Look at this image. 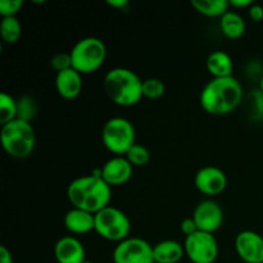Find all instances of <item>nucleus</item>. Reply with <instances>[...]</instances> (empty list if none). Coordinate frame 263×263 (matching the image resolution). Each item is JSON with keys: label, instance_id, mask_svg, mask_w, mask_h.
Segmentation results:
<instances>
[{"label": "nucleus", "instance_id": "f257e3e1", "mask_svg": "<svg viewBox=\"0 0 263 263\" xmlns=\"http://www.w3.org/2000/svg\"><path fill=\"white\" fill-rule=\"evenodd\" d=\"M243 97V87L234 76L212 79L200 92V105L210 115H229L240 105Z\"/></svg>", "mask_w": 263, "mask_h": 263}, {"label": "nucleus", "instance_id": "f03ea898", "mask_svg": "<svg viewBox=\"0 0 263 263\" xmlns=\"http://www.w3.org/2000/svg\"><path fill=\"white\" fill-rule=\"evenodd\" d=\"M67 197L73 208L95 215L109 205L112 187L102 177L87 175L77 177L68 185Z\"/></svg>", "mask_w": 263, "mask_h": 263}, {"label": "nucleus", "instance_id": "7ed1b4c3", "mask_svg": "<svg viewBox=\"0 0 263 263\" xmlns=\"http://www.w3.org/2000/svg\"><path fill=\"white\" fill-rule=\"evenodd\" d=\"M104 91L115 104L131 107L143 98V80L134 71L117 67L104 76Z\"/></svg>", "mask_w": 263, "mask_h": 263}, {"label": "nucleus", "instance_id": "20e7f679", "mask_svg": "<svg viewBox=\"0 0 263 263\" xmlns=\"http://www.w3.org/2000/svg\"><path fill=\"white\" fill-rule=\"evenodd\" d=\"M0 141L8 156L17 159L27 158L35 149V131L30 122L15 118L12 122L2 126Z\"/></svg>", "mask_w": 263, "mask_h": 263}, {"label": "nucleus", "instance_id": "39448f33", "mask_svg": "<svg viewBox=\"0 0 263 263\" xmlns=\"http://www.w3.org/2000/svg\"><path fill=\"white\" fill-rule=\"evenodd\" d=\"M72 68L81 74H89L102 67L107 58L104 41L95 36H89L77 41L69 51Z\"/></svg>", "mask_w": 263, "mask_h": 263}, {"label": "nucleus", "instance_id": "423d86ee", "mask_svg": "<svg viewBox=\"0 0 263 263\" xmlns=\"http://www.w3.org/2000/svg\"><path fill=\"white\" fill-rule=\"evenodd\" d=\"M102 140L105 148L116 156H123L136 144L135 127L123 117H113L102 128Z\"/></svg>", "mask_w": 263, "mask_h": 263}, {"label": "nucleus", "instance_id": "0eeeda50", "mask_svg": "<svg viewBox=\"0 0 263 263\" xmlns=\"http://www.w3.org/2000/svg\"><path fill=\"white\" fill-rule=\"evenodd\" d=\"M94 231L108 241L121 243L130 238L131 223L125 212L113 205H108L104 210L95 213Z\"/></svg>", "mask_w": 263, "mask_h": 263}, {"label": "nucleus", "instance_id": "6e6552de", "mask_svg": "<svg viewBox=\"0 0 263 263\" xmlns=\"http://www.w3.org/2000/svg\"><path fill=\"white\" fill-rule=\"evenodd\" d=\"M185 256L193 263H213L218 257V243L215 235L197 231L184 241Z\"/></svg>", "mask_w": 263, "mask_h": 263}, {"label": "nucleus", "instance_id": "1a4fd4ad", "mask_svg": "<svg viewBox=\"0 0 263 263\" xmlns=\"http://www.w3.org/2000/svg\"><path fill=\"white\" fill-rule=\"evenodd\" d=\"M115 263H154L153 246L141 238H127L113 251Z\"/></svg>", "mask_w": 263, "mask_h": 263}, {"label": "nucleus", "instance_id": "9d476101", "mask_svg": "<svg viewBox=\"0 0 263 263\" xmlns=\"http://www.w3.org/2000/svg\"><path fill=\"white\" fill-rule=\"evenodd\" d=\"M192 217L197 223L198 230L213 234L222 226L223 211L215 200L205 199L195 207Z\"/></svg>", "mask_w": 263, "mask_h": 263}, {"label": "nucleus", "instance_id": "9b49d317", "mask_svg": "<svg viewBox=\"0 0 263 263\" xmlns=\"http://www.w3.org/2000/svg\"><path fill=\"white\" fill-rule=\"evenodd\" d=\"M194 184L202 194L215 197V195L221 194L226 189L228 177H226L225 172L218 167L205 166L195 174Z\"/></svg>", "mask_w": 263, "mask_h": 263}, {"label": "nucleus", "instance_id": "f8f14e48", "mask_svg": "<svg viewBox=\"0 0 263 263\" xmlns=\"http://www.w3.org/2000/svg\"><path fill=\"white\" fill-rule=\"evenodd\" d=\"M235 249L246 263H263V238L256 231L246 230L238 234Z\"/></svg>", "mask_w": 263, "mask_h": 263}, {"label": "nucleus", "instance_id": "ddd939ff", "mask_svg": "<svg viewBox=\"0 0 263 263\" xmlns=\"http://www.w3.org/2000/svg\"><path fill=\"white\" fill-rule=\"evenodd\" d=\"M134 167L127 158L123 156H116L110 158L102 167V179L112 186H120L126 184L133 176Z\"/></svg>", "mask_w": 263, "mask_h": 263}, {"label": "nucleus", "instance_id": "4468645a", "mask_svg": "<svg viewBox=\"0 0 263 263\" xmlns=\"http://www.w3.org/2000/svg\"><path fill=\"white\" fill-rule=\"evenodd\" d=\"M54 256L58 263H82L86 261V251L74 236H63L54 247Z\"/></svg>", "mask_w": 263, "mask_h": 263}, {"label": "nucleus", "instance_id": "2eb2a0df", "mask_svg": "<svg viewBox=\"0 0 263 263\" xmlns=\"http://www.w3.org/2000/svg\"><path fill=\"white\" fill-rule=\"evenodd\" d=\"M55 89L63 99H74L82 91V74L74 68L59 72L55 76Z\"/></svg>", "mask_w": 263, "mask_h": 263}, {"label": "nucleus", "instance_id": "dca6fc26", "mask_svg": "<svg viewBox=\"0 0 263 263\" xmlns=\"http://www.w3.org/2000/svg\"><path fill=\"white\" fill-rule=\"evenodd\" d=\"M64 226L67 230L76 235L87 234L95 229V216L79 208H72L64 216Z\"/></svg>", "mask_w": 263, "mask_h": 263}, {"label": "nucleus", "instance_id": "f3484780", "mask_svg": "<svg viewBox=\"0 0 263 263\" xmlns=\"http://www.w3.org/2000/svg\"><path fill=\"white\" fill-rule=\"evenodd\" d=\"M205 67H207L208 72L213 76V79H222V77L233 76V59L223 50L212 51L208 55Z\"/></svg>", "mask_w": 263, "mask_h": 263}, {"label": "nucleus", "instance_id": "a211bd4d", "mask_svg": "<svg viewBox=\"0 0 263 263\" xmlns=\"http://www.w3.org/2000/svg\"><path fill=\"white\" fill-rule=\"evenodd\" d=\"M156 263H179L185 256L184 244L175 240H163L153 247Z\"/></svg>", "mask_w": 263, "mask_h": 263}, {"label": "nucleus", "instance_id": "6ab92c4d", "mask_svg": "<svg viewBox=\"0 0 263 263\" xmlns=\"http://www.w3.org/2000/svg\"><path fill=\"white\" fill-rule=\"evenodd\" d=\"M220 28L226 37L236 40L246 32V21L239 13L229 10L220 18Z\"/></svg>", "mask_w": 263, "mask_h": 263}, {"label": "nucleus", "instance_id": "aec40b11", "mask_svg": "<svg viewBox=\"0 0 263 263\" xmlns=\"http://www.w3.org/2000/svg\"><path fill=\"white\" fill-rule=\"evenodd\" d=\"M192 5L198 13L205 17H222L229 12V0H192Z\"/></svg>", "mask_w": 263, "mask_h": 263}, {"label": "nucleus", "instance_id": "412c9836", "mask_svg": "<svg viewBox=\"0 0 263 263\" xmlns=\"http://www.w3.org/2000/svg\"><path fill=\"white\" fill-rule=\"evenodd\" d=\"M0 35L4 43L14 44L22 35V25L17 17H4L0 22Z\"/></svg>", "mask_w": 263, "mask_h": 263}, {"label": "nucleus", "instance_id": "4be33fe9", "mask_svg": "<svg viewBox=\"0 0 263 263\" xmlns=\"http://www.w3.org/2000/svg\"><path fill=\"white\" fill-rule=\"evenodd\" d=\"M17 100L8 92L0 94V125L4 126L17 118Z\"/></svg>", "mask_w": 263, "mask_h": 263}, {"label": "nucleus", "instance_id": "5701e85b", "mask_svg": "<svg viewBox=\"0 0 263 263\" xmlns=\"http://www.w3.org/2000/svg\"><path fill=\"white\" fill-rule=\"evenodd\" d=\"M127 161L133 164V167H144L151 161V153L148 149L140 144H134L127 153L125 154Z\"/></svg>", "mask_w": 263, "mask_h": 263}, {"label": "nucleus", "instance_id": "b1692460", "mask_svg": "<svg viewBox=\"0 0 263 263\" xmlns=\"http://www.w3.org/2000/svg\"><path fill=\"white\" fill-rule=\"evenodd\" d=\"M166 92V85L162 80L151 77L143 81V97L148 99H159Z\"/></svg>", "mask_w": 263, "mask_h": 263}, {"label": "nucleus", "instance_id": "393cba45", "mask_svg": "<svg viewBox=\"0 0 263 263\" xmlns=\"http://www.w3.org/2000/svg\"><path fill=\"white\" fill-rule=\"evenodd\" d=\"M18 116L17 118L30 122L36 113V103L33 102L32 98L22 97L17 100Z\"/></svg>", "mask_w": 263, "mask_h": 263}, {"label": "nucleus", "instance_id": "a878e982", "mask_svg": "<svg viewBox=\"0 0 263 263\" xmlns=\"http://www.w3.org/2000/svg\"><path fill=\"white\" fill-rule=\"evenodd\" d=\"M251 115L254 120H263V92L261 90L252 91L249 95Z\"/></svg>", "mask_w": 263, "mask_h": 263}, {"label": "nucleus", "instance_id": "bb28decb", "mask_svg": "<svg viewBox=\"0 0 263 263\" xmlns=\"http://www.w3.org/2000/svg\"><path fill=\"white\" fill-rule=\"evenodd\" d=\"M50 66L57 73L66 69L72 68V61H71V54L69 53H57L51 57L50 59Z\"/></svg>", "mask_w": 263, "mask_h": 263}, {"label": "nucleus", "instance_id": "cd10ccee", "mask_svg": "<svg viewBox=\"0 0 263 263\" xmlns=\"http://www.w3.org/2000/svg\"><path fill=\"white\" fill-rule=\"evenodd\" d=\"M23 0H0V14L2 17H15L22 9Z\"/></svg>", "mask_w": 263, "mask_h": 263}, {"label": "nucleus", "instance_id": "c85d7f7f", "mask_svg": "<svg viewBox=\"0 0 263 263\" xmlns=\"http://www.w3.org/2000/svg\"><path fill=\"white\" fill-rule=\"evenodd\" d=\"M180 229H181V233L184 234L185 238H186V236L193 235V234L197 233V231H199V230H198L197 223H195L194 218H193V217H189V218H185V220H182L181 225H180Z\"/></svg>", "mask_w": 263, "mask_h": 263}, {"label": "nucleus", "instance_id": "c756f323", "mask_svg": "<svg viewBox=\"0 0 263 263\" xmlns=\"http://www.w3.org/2000/svg\"><path fill=\"white\" fill-rule=\"evenodd\" d=\"M248 14L251 17V20H253L254 22H261L263 21V7L259 4H253L248 8Z\"/></svg>", "mask_w": 263, "mask_h": 263}, {"label": "nucleus", "instance_id": "7c9ffc66", "mask_svg": "<svg viewBox=\"0 0 263 263\" xmlns=\"http://www.w3.org/2000/svg\"><path fill=\"white\" fill-rule=\"evenodd\" d=\"M0 263H13V256L5 246H0Z\"/></svg>", "mask_w": 263, "mask_h": 263}, {"label": "nucleus", "instance_id": "2f4dec72", "mask_svg": "<svg viewBox=\"0 0 263 263\" xmlns=\"http://www.w3.org/2000/svg\"><path fill=\"white\" fill-rule=\"evenodd\" d=\"M253 4L252 0H230V5L231 7H236V8H244V7H251Z\"/></svg>", "mask_w": 263, "mask_h": 263}, {"label": "nucleus", "instance_id": "473e14b6", "mask_svg": "<svg viewBox=\"0 0 263 263\" xmlns=\"http://www.w3.org/2000/svg\"><path fill=\"white\" fill-rule=\"evenodd\" d=\"M107 4L113 8H117V9H121V8H125L128 4V2L127 0H107Z\"/></svg>", "mask_w": 263, "mask_h": 263}, {"label": "nucleus", "instance_id": "72a5a7b5", "mask_svg": "<svg viewBox=\"0 0 263 263\" xmlns=\"http://www.w3.org/2000/svg\"><path fill=\"white\" fill-rule=\"evenodd\" d=\"M259 90L263 92V74H262L261 80H259Z\"/></svg>", "mask_w": 263, "mask_h": 263}, {"label": "nucleus", "instance_id": "f704fd0d", "mask_svg": "<svg viewBox=\"0 0 263 263\" xmlns=\"http://www.w3.org/2000/svg\"><path fill=\"white\" fill-rule=\"evenodd\" d=\"M82 263H92V262H90V261H87V259H86V261H84V262H82Z\"/></svg>", "mask_w": 263, "mask_h": 263}, {"label": "nucleus", "instance_id": "c9c22d12", "mask_svg": "<svg viewBox=\"0 0 263 263\" xmlns=\"http://www.w3.org/2000/svg\"><path fill=\"white\" fill-rule=\"evenodd\" d=\"M154 263H156V262H154Z\"/></svg>", "mask_w": 263, "mask_h": 263}]
</instances>
